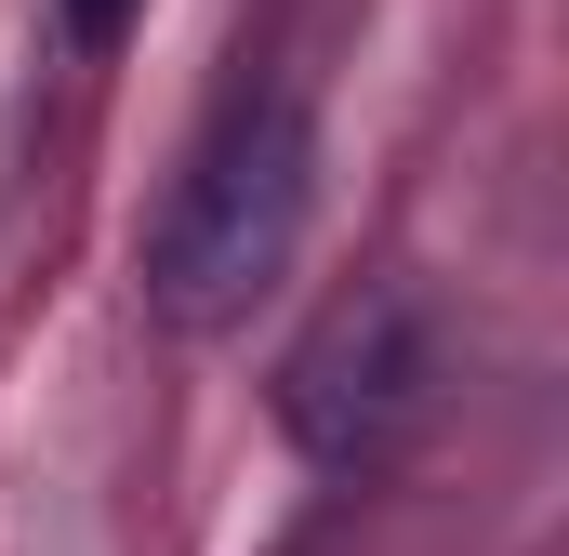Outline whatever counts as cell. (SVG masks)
Wrapping results in <instances>:
<instances>
[{"instance_id": "cell-1", "label": "cell", "mask_w": 569, "mask_h": 556, "mask_svg": "<svg viewBox=\"0 0 569 556\" xmlns=\"http://www.w3.org/2000/svg\"><path fill=\"white\" fill-rule=\"evenodd\" d=\"M305 212H318V133H305V107H291V93L226 107V120L199 133V159L172 172L159 226H146V305H159L172 331L252 318L291 278V252H305Z\"/></svg>"}, {"instance_id": "cell-2", "label": "cell", "mask_w": 569, "mask_h": 556, "mask_svg": "<svg viewBox=\"0 0 569 556\" xmlns=\"http://www.w3.org/2000/svg\"><path fill=\"white\" fill-rule=\"evenodd\" d=\"M437 398V331L411 291H345L305 345L279 358V424L305 464H331V477H358V464H385Z\"/></svg>"}, {"instance_id": "cell-3", "label": "cell", "mask_w": 569, "mask_h": 556, "mask_svg": "<svg viewBox=\"0 0 569 556\" xmlns=\"http://www.w3.org/2000/svg\"><path fill=\"white\" fill-rule=\"evenodd\" d=\"M53 13H67V40H80V53H120L146 0H53Z\"/></svg>"}]
</instances>
